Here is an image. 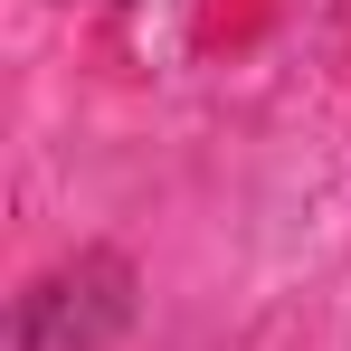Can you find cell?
I'll use <instances>...</instances> for the list:
<instances>
[{
	"mask_svg": "<svg viewBox=\"0 0 351 351\" xmlns=\"http://www.w3.org/2000/svg\"><path fill=\"white\" fill-rule=\"evenodd\" d=\"M133 323V266L114 247H86L76 266L19 294V351H105Z\"/></svg>",
	"mask_w": 351,
	"mask_h": 351,
	"instance_id": "6da1fadb",
	"label": "cell"
}]
</instances>
